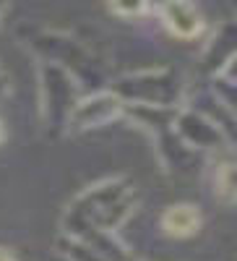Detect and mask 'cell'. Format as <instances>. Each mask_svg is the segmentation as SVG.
<instances>
[{
	"mask_svg": "<svg viewBox=\"0 0 237 261\" xmlns=\"http://www.w3.org/2000/svg\"><path fill=\"white\" fill-rule=\"evenodd\" d=\"M167 21H169V27L180 32V34H193L198 29V16L193 13V8L188 6H167Z\"/></svg>",
	"mask_w": 237,
	"mask_h": 261,
	"instance_id": "2",
	"label": "cell"
},
{
	"mask_svg": "<svg viewBox=\"0 0 237 261\" xmlns=\"http://www.w3.org/2000/svg\"><path fill=\"white\" fill-rule=\"evenodd\" d=\"M164 227L169 235H190L198 227V212L193 206H172L164 214Z\"/></svg>",
	"mask_w": 237,
	"mask_h": 261,
	"instance_id": "1",
	"label": "cell"
},
{
	"mask_svg": "<svg viewBox=\"0 0 237 261\" xmlns=\"http://www.w3.org/2000/svg\"><path fill=\"white\" fill-rule=\"evenodd\" d=\"M219 186H222V193L227 196H237V162L234 165H227L219 175Z\"/></svg>",
	"mask_w": 237,
	"mask_h": 261,
	"instance_id": "3",
	"label": "cell"
}]
</instances>
